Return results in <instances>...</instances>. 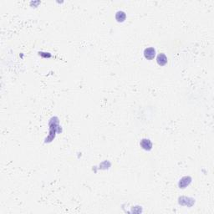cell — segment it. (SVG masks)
Here are the masks:
<instances>
[{
	"label": "cell",
	"mask_w": 214,
	"mask_h": 214,
	"mask_svg": "<svg viewBox=\"0 0 214 214\" xmlns=\"http://www.w3.org/2000/svg\"><path fill=\"white\" fill-rule=\"evenodd\" d=\"M156 55V50L154 48H147L144 50V56L147 59H153Z\"/></svg>",
	"instance_id": "6da1fadb"
},
{
	"label": "cell",
	"mask_w": 214,
	"mask_h": 214,
	"mask_svg": "<svg viewBox=\"0 0 214 214\" xmlns=\"http://www.w3.org/2000/svg\"><path fill=\"white\" fill-rule=\"evenodd\" d=\"M157 60L158 65H160V66H163V65H165L167 63V58H166V56L164 54H160L157 56Z\"/></svg>",
	"instance_id": "7a4b0ae2"
},
{
	"label": "cell",
	"mask_w": 214,
	"mask_h": 214,
	"mask_svg": "<svg viewBox=\"0 0 214 214\" xmlns=\"http://www.w3.org/2000/svg\"><path fill=\"white\" fill-rule=\"evenodd\" d=\"M141 147H142L143 149L149 151V150L151 149L152 144H151V142L150 140H148V139H143V140H141Z\"/></svg>",
	"instance_id": "3957f363"
},
{
	"label": "cell",
	"mask_w": 214,
	"mask_h": 214,
	"mask_svg": "<svg viewBox=\"0 0 214 214\" xmlns=\"http://www.w3.org/2000/svg\"><path fill=\"white\" fill-rule=\"evenodd\" d=\"M125 17H126V15L123 11H119L116 14V18L118 22H123L125 19Z\"/></svg>",
	"instance_id": "277c9868"
}]
</instances>
